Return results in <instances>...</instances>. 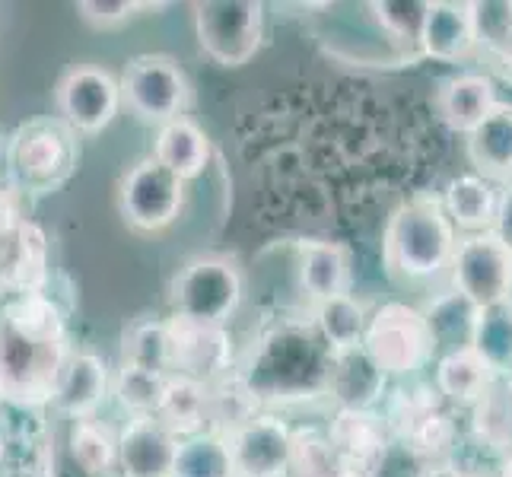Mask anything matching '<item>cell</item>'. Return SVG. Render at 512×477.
I'll return each instance as SVG.
<instances>
[{"instance_id":"cell-26","label":"cell","mask_w":512,"mask_h":477,"mask_svg":"<svg viewBox=\"0 0 512 477\" xmlns=\"http://www.w3.org/2000/svg\"><path fill=\"white\" fill-rule=\"evenodd\" d=\"M4 284L13 296L48 293V236L39 223L23 220L16 229L10 258L4 264Z\"/></svg>"},{"instance_id":"cell-20","label":"cell","mask_w":512,"mask_h":477,"mask_svg":"<svg viewBox=\"0 0 512 477\" xmlns=\"http://www.w3.org/2000/svg\"><path fill=\"white\" fill-rule=\"evenodd\" d=\"M299 290L309 296L312 306L334 296L350 293V255L341 242L309 239L299 245Z\"/></svg>"},{"instance_id":"cell-24","label":"cell","mask_w":512,"mask_h":477,"mask_svg":"<svg viewBox=\"0 0 512 477\" xmlns=\"http://www.w3.org/2000/svg\"><path fill=\"white\" fill-rule=\"evenodd\" d=\"M153 159L163 169H169L175 179H182L185 185L207 169L210 163V140L204 128L191 118H175L169 125L160 128L153 140Z\"/></svg>"},{"instance_id":"cell-31","label":"cell","mask_w":512,"mask_h":477,"mask_svg":"<svg viewBox=\"0 0 512 477\" xmlns=\"http://www.w3.org/2000/svg\"><path fill=\"white\" fill-rule=\"evenodd\" d=\"M471 350L500 379L512 373V299L478 312V322H474V334H471Z\"/></svg>"},{"instance_id":"cell-27","label":"cell","mask_w":512,"mask_h":477,"mask_svg":"<svg viewBox=\"0 0 512 477\" xmlns=\"http://www.w3.org/2000/svg\"><path fill=\"white\" fill-rule=\"evenodd\" d=\"M156 417H160L179 439L210 433V392H207V385L194 382V379H182V376H169Z\"/></svg>"},{"instance_id":"cell-28","label":"cell","mask_w":512,"mask_h":477,"mask_svg":"<svg viewBox=\"0 0 512 477\" xmlns=\"http://www.w3.org/2000/svg\"><path fill=\"white\" fill-rule=\"evenodd\" d=\"M420 312L427 318V328L433 334V350L439 357H443V353H452V350L471 347L474 322H478L481 309H474L462 293H455V290L439 293Z\"/></svg>"},{"instance_id":"cell-40","label":"cell","mask_w":512,"mask_h":477,"mask_svg":"<svg viewBox=\"0 0 512 477\" xmlns=\"http://www.w3.org/2000/svg\"><path fill=\"white\" fill-rule=\"evenodd\" d=\"M433 465L423 462L420 455H414L408 446H401L398 439H392L373 465H369V477H427Z\"/></svg>"},{"instance_id":"cell-6","label":"cell","mask_w":512,"mask_h":477,"mask_svg":"<svg viewBox=\"0 0 512 477\" xmlns=\"http://www.w3.org/2000/svg\"><path fill=\"white\" fill-rule=\"evenodd\" d=\"M363 350L382 369L385 379H414L436 353L423 312L398 299L366 315Z\"/></svg>"},{"instance_id":"cell-35","label":"cell","mask_w":512,"mask_h":477,"mask_svg":"<svg viewBox=\"0 0 512 477\" xmlns=\"http://www.w3.org/2000/svg\"><path fill=\"white\" fill-rule=\"evenodd\" d=\"M166 379L169 376H156V373H147V369L121 363L112 379V392L131 417H156L163 392H166Z\"/></svg>"},{"instance_id":"cell-43","label":"cell","mask_w":512,"mask_h":477,"mask_svg":"<svg viewBox=\"0 0 512 477\" xmlns=\"http://www.w3.org/2000/svg\"><path fill=\"white\" fill-rule=\"evenodd\" d=\"M500 388H503V401H506V408H509V414H512V373L500 379Z\"/></svg>"},{"instance_id":"cell-23","label":"cell","mask_w":512,"mask_h":477,"mask_svg":"<svg viewBox=\"0 0 512 477\" xmlns=\"http://www.w3.org/2000/svg\"><path fill=\"white\" fill-rule=\"evenodd\" d=\"M328 443L341 458L353 465L369 468L379 458V452L392 443V433H388V423L382 411H347V408H334L331 423H328Z\"/></svg>"},{"instance_id":"cell-29","label":"cell","mask_w":512,"mask_h":477,"mask_svg":"<svg viewBox=\"0 0 512 477\" xmlns=\"http://www.w3.org/2000/svg\"><path fill=\"white\" fill-rule=\"evenodd\" d=\"M287 477H369V468L341 458L322 430H293Z\"/></svg>"},{"instance_id":"cell-15","label":"cell","mask_w":512,"mask_h":477,"mask_svg":"<svg viewBox=\"0 0 512 477\" xmlns=\"http://www.w3.org/2000/svg\"><path fill=\"white\" fill-rule=\"evenodd\" d=\"M179 436L160 417H131L118 433L121 477H172Z\"/></svg>"},{"instance_id":"cell-39","label":"cell","mask_w":512,"mask_h":477,"mask_svg":"<svg viewBox=\"0 0 512 477\" xmlns=\"http://www.w3.org/2000/svg\"><path fill=\"white\" fill-rule=\"evenodd\" d=\"M166 4H144V0H80L77 13L93 29H118L137 20L144 10H163Z\"/></svg>"},{"instance_id":"cell-25","label":"cell","mask_w":512,"mask_h":477,"mask_svg":"<svg viewBox=\"0 0 512 477\" xmlns=\"http://www.w3.org/2000/svg\"><path fill=\"white\" fill-rule=\"evenodd\" d=\"M497 201H500V188L471 172L449 182L443 194V210L455 229H462L465 236H478L493 229Z\"/></svg>"},{"instance_id":"cell-41","label":"cell","mask_w":512,"mask_h":477,"mask_svg":"<svg viewBox=\"0 0 512 477\" xmlns=\"http://www.w3.org/2000/svg\"><path fill=\"white\" fill-rule=\"evenodd\" d=\"M493 236H497L506 249L512 252V182L500 188V201H497V217H493Z\"/></svg>"},{"instance_id":"cell-4","label":"cell","mask_w":512,"mask_h":477,"mask_svg":"<svg viewBox=\"0 0 512 477\" xmlns=\"http://www.w3.org/2000/svg\"><path fill=\"white\" fill-rule=\"evenodd\" d=\"M80 163V134L58 115L23 121L7 137V188L29 198L61 191Z\"/></svg>"},{"instance_id":"cell-12","label":"cell","mask_w":512,"mask_h":477,"mask_svg":"<svg viewBox=\"0 0 512 477\" xmlns=\"http://www.w3.org/2000/svg\"><path fill=\"white\" fill-rule=\"evenodd\" d=\"M121 109V86L105 67L77 64L58 83V118L77 134H99Z\"/></svg>"},{"instance_id":"cell-19","label":"cell","mask_w":512,"mask_h":477,"mask_svg":"<svg viewBox=\"0 0 512 477\" xmlns=\"http://www.w3.org/2000/svg\"><path fill=\"white\" fill-rule=\"evenodd\" d=\"M497 83L484 74H458L439 86L436 112L452 134H471L481 121L497 109Z\"/></svg>"},{"instance_id":"cell-46","label":"cell","mask_w":512,"mask_h":477,"mask_svg":"<svg viewBox=\"0 0 512 477\" xmlns=\"http://www.w3.org/2000/svg\"><path fill=\"white\" fill-rule=\"evenodd\" d=\"M7 303V284H4V271H0V306Z\"/></svg>"},{"instance_id":"cell-37","label":"cell","mask_w":512,"mask_h":477,"mask_svg":"<svg viewBox=\"0 0 512 477\" xmlns=\"http://www.w3.org/2000/svg\"><path fill=\"white\" fill-rule=\"evenodd\" d=\"M427 7L430 0H385V4H369L366 10H373V20L392 42L417 45Z\"/></svg>"},{"instance_id":"cell-3","label":"cell","mask_w":512,"mask_h":477,"mask_svg":"<svg viewBox=\"0 0 512 477\" xmlns=\"http://www.w3.org/2000/svg\"><path fill=\"white\" fill-rule=\"evenodd\" d=\"M455 226L449 223L443 201L414 198L395 207L382 236V264L388 277L401 284H423L449 271L455 255Z\"/></svg>"},{"instance_id":"cell-34","label":"cell","mask_w":512,"mask_h":477,"mask_svg":"<svg viewBox=\"0 0 512 477\" xmlns=\"http://www.w3.org/2000/svg\"><path fill=\"white\" fill-rule=\"evenodd\" d=\"M471 417V436L481 449L493 455H506L512 449V414L503 401L500 379L490 385V392L468 411Z\"/></svg>"},{"instance_id":"cell-16","label":"cell","mask_w":512,"mask_h":477,"mask_svg":"<svg viewBox=\"0 0 512 477\" xmlns=\"http://www.w3.org/2000/svg\"><path fill=\"white\" fill-rule=\"evenodd\" d=\"M388 395V379L382 369L366 357L363 347L331 353L325 398L334 401V408L347 411H376Z\"/></svg>"},{"instance_id":"cell-5","label":"cell","mask_w":512,"mask_h":477,"mask_svg":"<svg viewBox=\"0 0 512 477\" xmlns=\"http://www.w3.org/2000/svg\"><path fill=\"white\" fill-rule=\"evenodd\" d=\"M382 404V417L392 439L408 446L427 465L452 462V452L458 446V427L433 385L408 379V385L401 382L395 392H388Z\"/></svg>"},{"instance_id":"cell-7","label":"cell","mask_w":512,"mask_h":477,"mask_svg":"<svg viewBox=\"0 0 512 477\" xmlns=\"http://www.w3.org/2000/svg\"><path fill=\"white\" fill-rule=\"evenodd\" d=\"M172 315L198 325L226 328L242 303V274L223 255L191 258L172 280Z\"/></svg>"},{"instance_id":"cell-14","label":"cell","mask_w":512,"mask_h":477,"mask_svg":"<svg viewBox=\"0 0 512 477\" xmlns=\"http://www.w3.org/2000/svg\"><path fill=\"white\" fill-rule=\"evenodd\" d=\"M236 477H287L293 430L277 414H255L226 433Z\"/></svg>"},{"instance_id":"cell-2","label":"cell","mask_w":512,"mask_h":477,"mask_svg":"<svg viewBox=\"0 0 512 477\" xmlns=\"http://www.w3.org/2000/svg\"><path fill=\"white\" fill-rule=\"evenodd\" d=\"M331 350L312 322H280L245 353L236 376L255 404H293L325 398Z\"/></svg>"},{"instance_id":"cell-18","label":"cell","mask_w":512,"mask_h":477,"mask_svg":"<svg viewBox=\"0 0 512 477\" xmlns=\"http://www.w3.org/2000/svg\"><path fill=\"white\" fill-rule=\"evenodd\" d=\"M417 45L427 58L443 61V64H455L468 58L471 51L478 48L468 0H462V4H458V0H430Z\"/></svg>"},{"instance_id":"cell-11","label":"cell","mask_w":512,"mask_h":477,"mask_svg":"<svg viewBox=\"0 0 512 477\" xmlns=\"http://www.w3.org/2000/svg\"><path fill=\"white\" fill-rule=\"evenodd\" d=\"M185 207V182L175 179L153 156L134 163L118 185V210L140 233H160L179 220Z\"/></svg>"},{"instance_id":"cell-42","label":"cell","mask_w":512,"mask_h":477,"mask_svg":"<svg viewBox=\"0 0 512 477\" xmlns=\"http://www.w3.org/2000/svg\"><path fill=\"white\" fill-rule=\"evenodd\" d=\"M427 477H484V474H478L474 468L458 465V462H443V465H433L427 471Z\"/></svg>"},{"instance_id":"cell-36","label":"cell","mask_w":512,"mask_h":477,"mask_svg":"<svg viewBox=\"0 0 512 477\" xmlns=\"http://www.w3.org/2000/svg\"><path fill=\"white\" fill-rule=\"evenodd\" d=\"M121 363L147 369L156 376H169V334L166 322H156V318H144L128 328L125 334V357Z\"/></svg>"},{"instance_id":"cell-1","label":"cell","mask_w":512,"mask_h":477,"mask_svg":"<svg viewBox=\"0 0 512 477\" xmlns=\"http://www.w3.org/2000/svg\"><path fill=\"white\" fill-rule=\"evenodd\" d=\"M67 357V315L55 296H10L0 306V401L20 411L45 408Z\"/></svg>"},{"instance_id":"cell-17","label":"cell","mask_w":512,"mask_h":477,"mask_svg":"<svg viewBox=\"0 0 512 477\" xmlns=\"http://www.w3.org/2000/svg\"><path fill=\"white\" fill-rule=\"evenodd\" d=\"M112 392V376L109 366L90 350H70V357L64 363V373L55 392V408L70 417V420H90L105 404Z\"/></svg>"},{"instance_id":"cell-8","label":"cell","mask_w":512,"mask_h":477,"mask_svg":"<svg viewBox=\"0 0 512 477\" xmlns=\"http://www.w3.org/2000/svg\"><path fill=\"white\" fill-rule=\"evenodd\" d=\"M194 35L220 67L249 64L264 39V4L258 0H204L194 4Z\"/></svg>"},{"instance_id":"cell-13","label":"cell","mask_w":512,"mask_h":477,"mask_svg":"<svg viewBox=\"0 0 512 477\" xmlns=\"http://www.w3.org/2000/svg\"><path fill=\"white\" fill-rule=\"evenodd\" d=\"M169 334V376H182L194 382H217L233 373V338L226 328L198 325L185 318H166Z\"/></svg>"},{"instance_id":"cell-33","label":"cell","mask_w":512,"mask_h":477,"mask_svg":"<svg viewBox=\"0 0 512 477\" xmlns=\"http://www.w3.org/2000/svg\"><path fill=\"white\" fill-rule=\"evenodd\" d=\"M172 477H236L226 436L198 433V436L179 439Z\"/></svg>"},{"instance_id":"cell-38","label":"cell","mask_w":512,"mask_h":477,"mask_svg":"<svg viewBox=\"0 0 512 477\" xmlns=\"http://www.w3.org/2000/svg\"><path fill=\"white\" fill-rule=\"evenodd\" d=\"M471 23H474V42L484 45L497 58L512 42V0H474Z\"/></svg>"},{"instance_id":"cell-22","label":"cell","mask_w":512,"mask_h":477,"mask_svg":"<svg viewBox=\"0 0 512 477\" xmlns=\"http://www.w3.org/2000/svg\"><path fill=\"white\" fill-rule=\"evenodd\" d=\"M468 159L474 175H481L490 185L512 182V105L500 102L478 128L468 134Z\"/></svg>"},{"instance_id":"cell-44","label":"cell","mask_w":512,"mask_h":477,"mask_svg":"<svg viewBox=\"0 0 512 477\" xmlns=\"http://www.w3.org/2000/svg\"><path fill=\"white\" fill-rule=\"evenodd\" d=\"M0 179L7 182V137L0 134Z\"/></svg>"},{"instance_id":"cell-45","label":"cell","mask_w":512,"mask_h":477,"mask_svg":"<svg viewBox=\"0 0 512 477\" xmlns=\"http://www.w3.org/2000/svg\"><path fill=\"white\" fill-rule=\"evenodd\" d=\"M497 477H512V449L500 458V468H497Z\"/></svg>"},{"instance_id":"cell-47","label":"cell","mask_w":512,"mask_h":477,"mask_svg":"<svg viewBox=\"0 0 512 477\" xmlns=\"http://www.w3.org/2000/svg\"><path fill=\"white\" fill-rule=\"evenodd\" d=\"M0 458H4V436H0Z\"/></svg>"},{"instance_id":"cell-9","label":"cell","mask_w":512,"mask_h":477,"mask_svg":"<svg viewBox=\"0 0 512 477\" xmlns=\"http://www.w3.org/2000/svg\"><path fill=\"white\" fill-rule=\"evenodd\" d=\"M121 102L128 109L150 121V125H169L182 118L191 102V83L179 61L169 55H137L125 64V74L118 80Z\"/></svg>"},{"instance_id":"cell-30","label":"cell","mask_w":512,"mask_h":477,"mask_svg":"<svg viewBox=\"0 0 512 477\" xmlns=\"http://www.w3.org/2000/svg\"><path fill=\"white\" fill-rule=\"evenodd\" d=\"M312 325L319 331V338L328 344L331 353L363 347V331H366V309L347 296H334L325 303L312 306Z\"/></svg>"},{"instance_id":"cell-32","label":"cell","mask_w":512,"mask_h":477,"mask_svg":"<svg viewBox=\"0 0 512 477\" xmlns=\"http://www.w3.org/2000/svg\"><path fill=\"white\" fill-rule=\"evenodd\" d=\"M70 458L83 474L105 477L118 468V436L96 417L74 420V427H70Z\"/></svg>"},{"instance_id":"cell-10","label":"cell","mask_w":512,"mask_h":477,"mask_svg":"<svg viewBox=\"0 0 512 477\" xmlns=\"http://www.w3.org/2000/svg\"><path fill=\"white\" fill-rule=\"evenodd\" d=\"M449 274L452 290L462 293L474 309L512 299V252L493 233L458 239Z\"/></svg>"},{"instance_id":"cell-21","label":"cell","mask_w":512,"mask_h":477,"mask_svg":"<svg viewBox=\"0 0 512 477\" xmlns=\"http://www.w3.org/2000/svg\"><path fill=\"white\" fill-rule=\"evenodd\" d=\"M497 379L500 376L471 347L443 353L433 369V388L446 401V408H458V411H471Z\"/></svg>"}]
</instances>
